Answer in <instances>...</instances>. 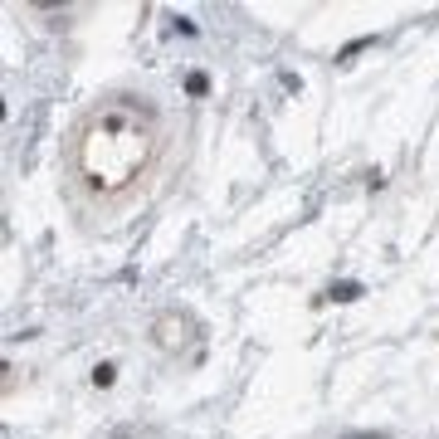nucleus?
I'll return each instance as SVG.
<instances>
[{"instance_id": "39448f33", "label": "nucleus", "mask_w": 439, "mask_h": 439, "mask_svg": "<svg viewBox=\"0 0 439 439\" xmlns=\"http://www.w3.org/2000/svg\"><path fill=\"white\" fill-rule=\"evenodd\" d=\"M347 439H386L381 429H371V434H347Z\"/></svg>"}, {"instance_id": "7ed1b4c3", "label": "nucleus", "mask_w": 439, "mask_h": 439, "mask_svg": "<svg viewBox=\"0 0 439 439\" xmlns=\"http://www.w3.org/2000/svg\"><path fill=\"white\" fill-rule=\"evenodd\" d=\"M113 376H117V366H113V361H103V366L93 371V381H98V386H113Z\"/></svg>"}, {"instance_id": "f03ea898", "label": "nucleus", "mask_w": 439, "mask_h": 439, "mask_svg": "<svg viewBox=\"0 0 439 439\" xmlns=\"http://www.w3.org/2000/svg\"><path fill=\"white\" fill-rule=\"evenodd\" d=\"M205 88H210V78H205V74H190V78H185V93H195V98H200Z\"/></svg>"}, {"instance_id": "20e7f679", "label": "nucleus", "mask_w": 439, "mask_h": 439, "mask_svg": "<svg viewBox=\"0 0 439 439\" xmlns=\"http://www.w3.org/2000/svg\"><path fill=\"white\" fill-rule=\"evenodd\" d=\"M361 49H371V40H351V44L342 49V59H351V54H361Z\"/></svg>"}, {"instance_id": "f257e3e1", "label": "nucleus", "mask_w": 439, "mask_h": 439, "mask_svg": "<svg viewBox=\"0 0 439 439\" xmlns=\"http://www.w3.org/2000/svg\"><path fill=\"white\" fill-rule=\"evenodd\" d=\"M327 298H332V303H356V298H361V283H332Z\"/></svg>"}]
</instances>
